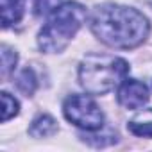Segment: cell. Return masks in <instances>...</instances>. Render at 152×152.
<instances>
[{
  "label": "cell",
  "mask_w": 152,
  "mask_h": 152,
  "mask_svg": "<svg viewBox=\"0 0 152 152\" xmlns=\"http://www.w3.org/2000/svg\"><path fill=\"white\" fill-rule=\"evenodd\" d=\"M129 73V63L122 57L107 54H88L79 66V83L90 95H104L116 86Z\"/></svg>",
  "instance_id": "7a4b0ae2"
},
{
  "label": "cell",
  "mask_w": 152,
  "mask_h": 152,
  "mask_svg": "<svg viewBox=\"0 0 152 152\" xmlns=\"http://www.w3.org/2000/svg\"><path fill=\"white\" fill-rule=\"evenodd\" d=\"M57 132V124L50 115H39L32 120L29 127V134L34 138H47Z\"/></svg>",
  "instance_id": "52a82bcc"
},
{
  "label": "cell",
  "mask_w": 152,
  "mask_h": 152,
  "mask_svg": "<svg viewBox=\"0 0 152 152\" xmlns=\"http://www.w3.org/2000/svg\"><path fill=\"white\" fill-rule=\"evenodd\" d=\"M93 34L113 48H134L141 45L150 31L148 20L134 7L104 4L91 15Z\"/></svg>",
  "instance_id": "6da1fadb"
},
{
  "label": "cell",
  "mask_w": 152,
  "mask_h": 152,
  "mask_svg": "<svg viewBox=\"0 0 152 152\" xmlns=\"http://www.w3.org/2000/svg\"><path fill=\"white\" fill-rule=\"evenodd\" d=\"M2 104H4V113H2V122H7L9 118L18 115L20 104L15 97H11L7 91H2Z\"/></svg>",
  "instance_id": "30bf717a"
},
{
  "label": "cell",
  "mask_w": 152,
  "mask_h": 152,
  "mask_svg": "<svg viewBox=\"0 0 152 152\" xmlns=\"http://www.w3.org/2000/svg\"><path fill=\"white\" fill-rule=\"evenodd\" d=\"M61 6V0H36L34 2V13L36 16H45L50 15L54 9Z\"/></svg>",
  "instance_id": "7c38bea8"
},
{
  "label": "cell",
  "mask_w": 152,
  "mask_h": 152,
  "mask_svg": "<svg viewBox=\"0 0 152 152\" xmlns=\"http://www.w3.org/2000/svg\"><path fill=\"white\" fill-rule=\"evenodd\" d=\"M36 75H34V72L31 70V68H25V70H22V73L18 75V79H16V86H18V90L22 91V93H25V95H32L34 93V90H36Z\"/></svg>",
  "instance_id": "9c48e42d"
},
{
  "label": "cell",
  "mask_w": 152,
  "mask_h": 152,
  "mask_svg": "<svg viewBox=\"0 0 152 152\" xmlns=\"http://www.w3.org/2000/svg\"><path fill=\"white\" fill-rule=\"evenodd\" d=\"M148 100V90L136 79H124L118 86V102L125 109H141Z\"/></svg>",
  "instance_id": "5b68a950"
},
{
  "label": "cell",
  "mask_w": 152,
  "mask_h": 152,
  "mask_svg": "<svg viewBox=\"0 0 152 152\" xmlns=\"http://www.w3.org/2000/svg\"><path fill=\"white\" fill-rule=\"evenodd\" d=\"M16 61H18L16 52L4 45V47H2V75H4V77H7V75L15 70Z\"/></svg>",
  "instance_id": "8fae6325"
},
{
  "label": "cell",
  "mask_w": 152,
  "mask_h": 152,
  "mask_svg": "<svg viewBox=\"0 0 152 152\" xmlns=\"http://www.w3.org/2000/svg\"><path fill=\"white\" fill-rule=\"evenodd\" d=\"M86 20V9L79 2H63L48 15L47 23L38 34V45L43 52H61L68 47Z\"/></svg>",
  "instance_id": "3957f363"
},
{
  "label": "cell",
  "mask_w": 152,
  "mask_h": 152,
  "mask_svg": "<svg viewBox=\"0 0 152 152\" xmlns=\"http://www.w3.org/2000/svg\"><path fill=\"white\" fill-rule=\"evenodd\" d=\"M127 129H129L134 136L152 138V107L136 113V115L129 120Z\"/></svg>",
  "instance_id": "8992f818"
},
{
  "label": "cell",
  "mask_w": 152,
  "mask_h": 152,
  "mask_svg": "<svg viewBox=\"0 0 152 152\" xmlns=\"http://www.w3.org/2000/svg\"><path fill=\"white\" fill-rule=\"evenodd\" d=\"M63 113L68 122L86 131H99L104 125V113L88 95H70L63 104Z\"/></svg>",
  "instance_id": "277c9868"
},
{
  "label": "cell",
  "mask_w": 152,
  "mask_h": 152,
  "mask_svg": "<svg viewBox=\"0 0 152 152\" xmlns=\"http://www.w3.org/2000/svg\"><path fill=\"white\" fill-rule=\"evenodd\" d=\"M23 15V0H2V25L4 29L20 22Z\"/></svg>",
  "instance_id": "ba28073f"
}]
</instances>
